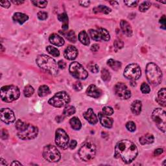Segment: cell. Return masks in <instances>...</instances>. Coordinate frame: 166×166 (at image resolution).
<instances>
[{
    "mask_svg": "<svg viewBox=\"0 0 166 166\" xmlns=\"http://www.w3.org/2000/svg\"><path fill=\"white\" fill-rule=\"evenodd\" d=\"M136 145L128 140H122L117 143L115 147L114 156L120 159L125 164H130L138 156Z\"/></svg>",
    "mask_w": 166,
    "mask_h": 166,
    "instance_id": "6da1fadb",
    "label": "cell"
},
{
    "mask_svg": "<svg viewBox=\"0 0 166 166\" xmlns=\"http://www.w3.org/2000/svg\"><path fill=\"white\" fill-rule=\"evenodd\" d=\"M36 62L38 66L50 74L55 76L59 73V68L58 63L52 57L46 55H41L37 57Z\"/></svg>",
    "mask_w": 166,
    "mask_h": 166,
    "instance_id": "7a4b0ae2",
    "label": "cell"
},
{
    "mask_svg": "<svg viewBox=\"0 0 166 166\" xmlns=\"http://www.w3.org/2000/svg\"><path fill=\"white\" fill-rule=\"evenodd\" d=\"M147 79L153 86H158L162 80V72L160 68L153 63L147 64L145 69Z\"/></svg>",
    "mask_w": 166,
    "mask_h": 166,
    "instance_id": "3957f363",
    "label": "cell"
},
{
    "mask_svg": "<svg viewBox=\"0 0 166 166\" xmlns=\"http://www.w3.org/2000/svg\"><path fill=\"white\" fill-rule=\"evenodd\" d=\"M1 98L3 101L11 103L17 100L20 95L19 88L14 85L3 86L1 88Z\"/></svg>",
    "mask_w": 166,
    "mask_h": 166,
    "instance_id": "277c9868",
    "label": "cell"
},
{
    "mask_svg": "<svg viewBox=\"0 0 166 166\" xmlns=\"http://www.w3.org/2000/svg\"><path fill=\"white\" fill-rule=\"evenodd\" d=\"M96 147L94 144L87 142L84 144L79 150V155L80 159L84 162L92 161L95 156Z\"/></svg>",
    "mask_w": 166,
    "mask_h": 166,
    "instance_id": "5b68a950",
    "label": "cell"
},
{
    "mask_svg": "<svg viewBox=\"0 0 166 166\" xmlns=\"http://www.w3.org/2000/svg\"><path fill=\"white\" fill-rule=\"evenodd\" d=\"M70 102V98L65 92H59L49 100L50 105L57 108H61L67 106Z\"/></svg>",
    "mask_w": 166,
    "mask_h": 166,
    "instance_id": "8992f818",
    "label": "cell"
},
{
    "mask_svg": "<svg viewBox=\"0 0 166 166\" xmlns=\"http://www.w3.org/2000/svg\"><path fill=\"white\" fill-rule=\"evenodd\" d=\"M44 158L49 162H57L60 160L61 154L56 147L52 145L45 146L42 152Z\"/></svg>",
    "mask_w": 166,
    "mask_h": 166,
    "instance_id": "52a82bcc",
    "label": "cell"
},
{
    "mask_svg": "<svg viewBox=\"0 0 166 166\" xmlns=\"http://www.w3.org/2000/svg\"><path fill=\"white\" fill-rule=\"evenodd\" d=\"M151 117L153 121L155 123L159 130L163 133H165L166 114L165 110L160 109V108H158L153 112Z\"/></svg>",
    "mask_w": 166,
    "mask_h": 166,
    "instance_id": "ba28073f",
    "label": "cell"
},
{
    "mask_svg": "<svg viewBox=\"0 0 166 166\" xmlns=\"http://www.w3.org/2000/svg\"><path fill=\"white\" fill-rule=\"evenodd\" d=\"M69 71L72 77L79 80H85L88 76L87 71L77 62H73L69 65Z\"/></svg>",
    "mask_w": 166,
    "mask_h": 166,
    "instance_id": "9c48e42d",
    "label": "cell"
},
{
    "mask_svg": "<svg viewBox=\"0 0 166 166\" xmlns=\"http://www.w3.org/2000/svg\"><path fill=\"white\" fill-rule=\"evenodd\" d=\"M38 134V129L37 127L31 124H28L24 129L18 131L17 136L22 140H30L36 138Z\"/></svg>",
    "mask_w": 166,
    "mask_h": 166,
    "instance_id": "30bf717a",
    "label": "cell"
},
{
    "mask_svg": "<svg viewBox=\"0 0 166 166\" xmlns=\"http://www.w3.org/2000/svg\"><path fill=\"white\" fill-rule=\"evenodd\" d=\"M123 75L127 79L133 81L137 80L141 75V68L137 64H130L125 68Z\"/></svg>",
    "mask_w": 166,
    "mask_h": 166,
    "instance_id": "8fae6325",
    "label": "cell"
},
{
    "mask_svg": "<svg viewBox=\"0 0 166 166\" xmlns=\"http://www.w3.org/2000/svg\"><path fill=\"white\" fill-rule=\"evenodd\" d=\"M69 138L63 129H58L55 132V144L62 149H66L69 146Z\"/></svg>",
    "mask_w": 166,
    "mask_h": 166,
    "instance_id": "7c38bea8",
    "label": "cell"
},
{
    "mask_svg": "<svg viewBox=\"0 0 166 166\" xmlns=\"http://www.w3.org/2000/svg\"><path fill=\"white\" fill-rule=\"evenodd\" d=\"M114 92L117 97L121 99H129L131 97V92L125 84L118 83L114 86Z\"/></svg>",
    "mask_w": 166,
    "mask_h": 166,
    "instance_id": "4fadbf2b",
    "label": "cell"
},
{
    "mask_svg": "<svg viewBox=\"0 0 166 166\" xmlns=\"http://www.w3.org/2000/svg\"><path fill=\"white\" fill-rule=\"evenodd\" d=\"M1 119L5 124L9 125L15 121L16 118H15L14 112L10 109L6 108V109H2L1 110Z\"/></svg>",
    "mask_w": 166,
    "mask_h": 166,
    "instance_id": "5bb4252c",
    "label": "cell"
},
{
    "mask_svg": "<svg viewBox=\"0 0 166 166\" xmlns=\"http://www.w3.org/2000/svg\"><path fill=\"white\" fill-rule=\"evenodd\" d=\"M77 55H78V50H77L75 46L69 45L64 50V56L65 59L69 60H73L75 59Z\"/></svg>",
    "mask_w": 166,
    "mask_h": 166,
    "instance_id": "9a60e30c",
    "label": "cell"
},
{
    "mask_svg": "<svg viewBox=\"0 0 166 166\" xmlns=\"http://www.w3.org/2000/svg\"><path fill=\"white\" fill-rule=\"evenodd\" d=\"M83 117L92 125H95L98 122L97 115L94 113L92 109H88L85 112H84Z\"/></svg>",
    "mask_w": 166,
    "mask_h": 166,
    "instance_id": "2e32d148",
    "label": "cell"
},
{
    "mask_svg": "<svg viewBox=\"0 0 166 166\" xmlns=\"http://www.w3.org/2000/svg\"><path fill=\"white\" fill-rule=\"evenodd\" d=\"M86 94L93 98H99L102 95V91L94 84H91L88 87Z\"/></svg>",
    "mask_w": 166,
    "mask_h": 166,
    "instance_id": "e0dca14e",
    "label": "cell"
},
{
    "mask_svg": "<svg viewBox=\"0 0 166 166\" xmlns=\"http://www.w3.org/2000/svg\"><path fill=\"white\" fill-rule=\"evenodd\" d=\"M98 117L99 121L101 123V124L103 126L106 127V128L110 129L112 127L113 125V119L112 118H110L107 117V115H104L103 113L99 112L98 114Z\"/></svg>",
    "mask_w": 166,
    "mask_h": 166,
    "instance_id": "ac0fdd59",
    "label": "cell"
},
{
    "mask_svg": "<svg viewBox=\"0 0 166 166\" xmlns=\"http://www.w3.org/2000/svg\"><path fill=\"white\" fill-rule=\"evenodd\" d=\"M49 40L50 42V43L55 45L56 46H63L64 44V40L63 38V37H61L60 36L58 35L57 34H52L50 35L49 38Z\"/></svg>",
    "mask_w": 166,
    "mask_h": 166,
    "instance_id": "d6986e66",
    "label": "cell"
},
{
    "mask_svg": "<svg viewBox=\"0 0 166 166\" xmlns=\"http://www.w3.org/2000/svg\"><path fill=\"white\" fill-rule=\"evenodd\" d=\"M121 29L123 33H124L126 36L130 37L133 36V29L130 24L126 20H121L120 22Z\"/></svg>",
    "mask_w": 166,
    "mask_h": 166,
    "instance_id": "ffe728a7",
    "label": "cell"
},
{
    "mask_svg": "<svg viewBox=\"0 0 166 166\" xmlns=\"http://www.w3.org/2000/svg\"><path fill=\"white\" fill-rule=\"evenodd\" d=\"M156 101L159 104V105H162V106L165 107V101H166V91L165 88H162L158 92V95L156 97Z\"/></svg>",
    "mask_w": 166,
    "mask_h": 166,
    "instance_id": "44dd1931",
    "label": "cell"
},
{
    "mask_svg": "<svg viewBox=\"0 0 166 166\" xmlns=\"http://www.w3.org/2000/svg\"><path fill=\"white\" fill-rule=\"evenodd\" d=\"M13 19L14 22H16L18 23L19 24L22 25L29 20V16L27 14H25L24 13H16L14 14Z\"/></svg>",
    "mask_w": 166,
    "mask_h": 166,
    "instance_id": "7402d4cb",
    "label": "cell"
},
{
    "mask_svg": "<svg viewBox=\"0 0 166 166\" xmlns=\"http://www.w3.org/2000/svg\"><path fill=\"white\" fill-rule=\"evenodd\" d=\"M142 103L140 100H135L133 102L132 105L130 106V110L134 115L140 114L141 112Z\"/></svg>",
    "mask_w": 166,
    "mask_h": 166,
    "instance_id": "603a6c76",
    "label": "cell"
},
{
    "mask_svg": "<svg viewBox=\"0 0 166 166\" xmlns=\"http://www.w3.org/2000/svg\"><path fill=\"white\" fill-rule=\"evenodd\" d=\"M154 141V136L152 134H146L140 138V143L142 145L151 144Z\"/></svg>",
    "mask_w": 166,
    "mask_h": 166,
    "instance_id": "cb8c5ba5",
    "label": "cell"
},
{
    "mask_svg": "<svg viewBox=\"0 0 166 166\" xmlns=\"http://www.w3.org/2000/svg\"><path fill=\"white\" fill-rule=\"evenodd\" d=\"M78 38L81 44L85 45H88L90 44V38L85 31H82L80 32Z\"/></svg>",
    "mask_w": 166,
    "mask_h": 166,
    "instance_id": "d4e9b609",
    "label": "cell"
},
{
    "mask_svg": "<svg viewBox=\"0 0 166 166\" xmlns=\"http://www.w3.org/2000/svg\"><path fill=\"white\" fill-rule=\"evenodd\" d=\"M69 124L71 125V127L75 130H79L81 129L82 124L79 120V119L77 117H73L70 120H69Z\"/></svg>",
    "mask_w": 166,
    "mask_h": 166,
    "instance_id": "484cf974",
    "label": "cell"
},
{
    "mask_svg": "<svg viewBox=\"0 0 166 166\" xmlns=\"http://www.w3.org/2000/svg\"><path fill=\"white\" fill-rule=\"evenodd\" d=\"M107 65L110 67L113 70L118 71L121 68V63L114 59H109L107 61Z\"/></svg>",
    "mask_w": 166,
    "mask_h": 166,
    "instance_id": "4316f807",
    "label": "cell"
},
{
    "mask_svg": "<svg viewBox=\"0 0 166 166\" xmlns=\"http://www.w3.org/2000/svg\"><path fill=\"white\" fill-rule=\"evenodd\" d=\"M94 13H104L105 14H109L110 13H111V9L108 7L106 6L105 5H99L97 7H95V8L93 9Z\"/></svg>",
    "mask_w": 166,
    "mask_h": 166,
    "instance_id": "83f0119b",
    "label": "cell"
},
{
    "mask_svg": "<svg viewBox=\"0 0 166 166\" xmlns=\"http://www.w3.org/2000/svg\"><path fill=\"white\" fill-rule=\"evenodd\" d=\"M50 92H51V91H50L49 88L48 86L42 85L38 88V94L40 97L43 98V97H45L46 95H49L50 94Z\"/></svg>",
    "mask_w": 166,
    "mask_h": 166,
    "instance_id": "f1b7e54d",
    "label": "cell"
},
{
    "mask_svg": "<svg viewBox=\"0 0 166 166\" xmlns=\"http://www.w3.org/2000/svg\"><path fill=\"white\" fill-rule=\"evenodd\" d=\"M98 31L99 32L101 40L107 42L110 39V35L109 31H108L106 29L103 28H99L98 29Z\"/></svg>",
    "mask_w": 166,
    "mask_h": 166,
    "instance_id": "f546056e",
    "label": "cell"
},
{
    "mask_svg": "<svg viewBox=\"0 0 166 166\" xmlns=\"http://www.w3.org/2000/svg\"><path fill=\"white\" fill-rule=\"evenodd\" d=\"M64 35L66 38V39L71 43H75L77 41V37L75 32L73 31H69L66 33H63Z\"/></svg>",
    "mask_w": 166,
    "mask_h": 166,
    "instance_id": "4dcf8cb0",
    "label": "cell"
},
{
    "mask_svg": "<svg viewBox=\"0 0 166 166\" xmlns=\"http://www.w3.org/2000/svg\"><path fill=\"white\" fill-rule=\"evenodd\" d=\"M76 112L75 108L73 106L69 105L66 107H65L63 111V114L65 116H71L73 114H74Z\"/></svg>",
    "mask_w": 166,
    "mask_h": 166,
    "instance_id": "1f68e13d",
    "label": "cell"
},
{
    "mask_svg": "<svg viewBox=\"0 0 166 166\" xmlns=\"http://www.w3.org/2000/svg\"><path fill=\"white\" fill-rule=\"evenodd\" d=\"M46 50L48 52V53H49L50 55H52L54 57H58L60 56V52L59 50L57 49L56 48H54L53 46L49 45L46 48Z\"/></svg>",
    "mask_w": 166,
    "mask_h": 166,
    "instance_id": "d6a6232c",
    "label": "cell"
},
{
    "mask_svg": "<svg viewBox=\"0 0 166 166\" xmlns=\"http://www.w3.org/2000/svg\"><path fill=\"white\" fill-rule=\"evenodd\" d=\"M89 34L92 40H94L95 41H100L101 40V36H100V34H99V32L98 31V30L90 29L89 31Z\"/></svg>",
    "mask_w": 166,
    "mask_h": 166,
    "instance_id": "836d02e7",
    "label": "cell"
},
{
    "mask_svg": "<svg viewBox=\"0 0 166 166\" xmlns=\"http://www.w3.org/2000/svg\"><path fill=\"white\" fill-rule=\"evenodd\" d=\"M34 92V90L32 86L28 85L26 86L24 90V94L25 97L29 98L31 96H32Z\"/></svg>",
    "mask_w": 166,
    "mask_h": 166,
    "instance_id": "e575fe53",
    "label": "cell"
},
{
    "mask_svg": "<svg viewBox=\"0 0 166 166\" xmlns=\"http://www.w3.org/2000/svg\"><path fill=\"white\" fill-rule=\"evenodd\" d=\"M150 6H151V3L150 1H144L140 4V7H139V10H140V12L144 13L150 8Z\"/></svg>",
    "mask_w": 166,
    "mask_h": 166,
    "instance_id": "d590c367",
    "label": "cell"
},
{
    "mask_svg": "<svg viewBox=\"0 0 166 166\" xmlns=\"http://www.w3.org/2000/svg\"><path fill=\"white\" fill-rule=\"evenodd\" d=\"M28 123L22 121L21 119H18V120H17L16 122L15 127H16V129L18 130V131H20V130H22L23 129H24L26 127V126L28 125Z\"/></svg>",
    "mask_w": 166,
    "mask_h": 166,
    "instance_id": "8d00e7d4",
    "label": "cell"
},
{
    "mask_svg": "<svg viewBox=\"0 0 166 166\" xmlns=\"http://www.w3.org/2000/svg\"><path fill=\"white\" fill-rule=\"evenodd\" d=\"M101 78L104 81H109L111 78V75L109 71L106 69H103L101 71Z\"/></svg>",
    "mask_w": 166,
    "mask_h": 166,
    "instance_id": "74e56055",
    "label": "cell"
},
{
    "mask_svg": "<svg viewBox=\"0 0 166 166\" xmlns=\"http://www.w3.org/2000/svg\"><path fill=\"white\" fill-rule=\"evenodd\" d=\"M34 5L39 7V8H45L48 5L47 1H39V0H36V1H31Z\"/></svg>",
    "mask_w": 166,
    "mask_h": 166,
    "instance_id": "f35d334b",
    "label": "cell"
},
{
    "mask_svg": "<svg viewBox=\"0 0 166 166\" xmlns=\"http://www.w3.org/2000/svg\"><path fill=\"white\" fill-rule=\"evenodd\" d=\"M58 20L60 22L64 23V24H68V17L67 14L66 13L58 15Z\"/></svg>",
    "mask_w": 166,
    "mask_h": 166,
    "instance_id": "ab89813d",
    "label": "cell"
},
{
    "mask_svg": "<svg viewBox=\"0 0 166 166\" xmlns=\"http://www.w3.org/2000/svg\"><path fill=\"white\" fill-rule=\"evenodd\" d=\"M126 128L129 131H130V132H134L136 129V126L134 122L130 121L126 123Z\"/></svg>",
    "mask_w": 166,
    "mask_h": 166,
    "instance_id": "60d3db41",
    "label": "cell"
},
{
    "mask_svg": "<svg viewBox=\"0 0 166 166\" xmlns=\"http://www.w3.org/2000/svg\"><path fill=\"white\" fill-rule=\"evenodd\" d=\"M88 68L90 69V71L92 73H97L99 71V66L95 63H90L88 65Z\"/></svg>",
    "mask_w": 166,
    "mask_h": 166,
    "instance_id": "b9f144b4",
    "label": "cell"
},
{
    "mask_svg": "<svg viewBox=\"0 0 166 166\" xmlns=\"http://www.w3.org/2000/svg\"><path fill=\"white\" fill-rule=\"evenodd\" d=\"M141 91L144 94H147L150 92V88L148 84L143 83L141 85Z\"/></svg>",
    "mask_w": 166,
    "mask_h": 166,
    "instance_id": "7bdbcfd3",
    "label": "cell"
},
{
    "mask_svg": "<svg viewBox=\"0 0 166 166\" xmlns=\"http://www.w3.org/2000/svg\"><path fill=\"white\" fill-rule=\"evenodd\" d=\"M105 115H111L114 114V110L112 107L110 106H105L103 108V112Z\"/></svg>",
    "mask_w": 166,
    "mask_h": 166,
    "instance_id": "ee69618b",
    "label": "cell"
},
{
    "mask_svg": "<svg viewBox=\"0 0 166 166\" xmlns=\"http://www.w3.org/2000/svg\"><path fill=\"white\" fill-rule=\"evenodd\" d=\"M37 16L38 18V19L40 20H45L46 19L48 18V14L47 13L44 12V11H40L38 13Z\"/></svg>",
    "mask_w": 166,
    "mask_h": 166,
    "instance_id": "f6af8a7d",
    "label": "cell"
},
{
    "mask_svg": "<svg viewBox=\"0 0 166 166\" xmlns=\"http://www.w3.org/2000/svg\"><path fill=\"white\" fill-rule=\"evenodd\" d=\"M73 88L74 89L75 91H80L82 90L83 88V85L82 84H81L79 81H77V82H75L73 84Z\"/></svg>",
    "mask_w": 166,
    "mask_h": 166,
    "instance_id": "bcb514c9",
    "label": "cell"
},
{
    "mask_svg": "<svg viewBox=\"0 0 166 166\" xmlns=\"http://www.w3.org/2000/svg\"><path fill=\"white\" fill-rule=\"evenodd\" d=\"M125 4L130 7H135L138 4V1H124Z\"/></svg>",
    "mask_w": 166,
    "mask_h": 166,
    "instance_id": "7dc6e473",
    "label": "cell"
},
{
    "mask_svg": "<svg viewBox=\"0 0 166 166\" xmlns=\"http://www.w3.org/2000/svg\"><path fill=\"white\" fill-rule=\"evenodd\" d=\"M114 44V47L118 49H121L123 47V42L119 40H115Z\"/></svg>",
    "mask_w": 166,
    "mask_h": 166,
    "instance_id": "c3c4849f",
    "label": "cell"
},
{
    "mask_svg": "<svg viewBox=\"0 0 166 166\" xmlns=\"http://www.w3.org/2000/svg\"><path fill=\"white\" fill-rule=\"evenodd\" d=\"M0 5L2 7H4V8H9L10 7V2L9 1H0Z\"/></svg>",
    "mask_w": 166,
    "mask_h": 166,
    "instance_id": "681fc988",
    "label": "cell"
},
{
    "mask_svg": "<svg viewBox=\"0 0 166 166\" xmlns=\"http://www.w3.org/2000/svg\"><path fill=\"white\" fill-rule=\"evenodd\" d=\"M165 22H166V19H165V15H163L162 17L160 18V23L161 24V28L163 29H165Z\"/></svg>",
    "mask_w": 166,
    "mask_h": 166,
    "instance_id": "f907efd6",
    "label": "cell"
},
{
    "mask_svg": "<svg viewBox=\"0 0 166 166\" xmlns=\"http://www.w3.org/2000/svg\"><path fill=\"white\" fill-rule=\"evenodd\" d=\"M77 145V142L76 140H73L71 141V142L69 144V147L71 149H74Z\"/></svg>",
    "mask_w": 166,
    "mask_h": 166,
    "instance_id": "816d5d0a",
    "label": "cell"
},
{
    "mask_svg": "<svg viewBox=\"0 0 166 166\" xmlns=\"http://www.w3.org/2000/svg\"><path fill=\"white\" fill-rule=\"evenodd\" d=\"M58 66L60 69H64L66 67V64L64 61L63 60H60L58 63Z\"/></svg>",
    "mask_w": 166,
    "mask_h": 166,
    "instance_id": "f5cc1de1",
    "label": "cell"
},
{
    "mask_svg": "<svg viewBox=\"0 0 166 166\" xmlns=\"http://www.w3.org/2000/svg\"><path fill=\"white\" fill-rule=\"evenodd\" d=\"M79 3L81 6L84 7H88L90 4V1H79Z\"/></svg>",
    "mask_w": 166,
    "mask_h": 166,
    "instance_id": "db71d44e",
    "label": "cell"
},
{
    "mask_svg": "<svg viewBox=\"0 0 166 166\" xmlns=\"http://www.w3.org/2000/svg\"><path fill=\"white\" fill-rule=\"evenodd\" d=\"M164 153V149H162V148H158L157 149H156L154 150V154L155 156H159L160 154H162V153Z\"/></svg>",
    "mask_w": 166,
    "mask_h": 166,
    "instance_id": "11a10c76",
    "label": "cell"
},
{
    "mask_svg": "<svg viewBox=\"0 0 166 166\" xmlns=\"http://www.w3.org/2000/svg\"><path fill=\"white\" fill-rule=\"evenodd\" d=\"M9 134L7 133V131L6 130V129H3L2 132H1V138L3 140H6V139L8 138Z\"/></svg>",
    "mask_w": 166,
    "mask_h": 166,
    "instance_id": "9f6ffc18",
    "label": "cell"
},
{
    "mask_svg": "<svg viewBox=\"0 0 166 166\" xmlns=\"http://www.w3.org/2000/svg\"><path fill=\"white\" fill-rule=\"evenodd\" d=\"M99 49V45L97 44H94L92 45V47H91V50L92 51H94V52H96V51H98V50Z\"/></svg>",
    "mask_w": 166,
    "mask_h": 166,
    "instance_id": "6f0895ef",
    "label": "cell"
},
{
    "mask_svg": "<svg viewBox=\"0 0 166 166\" xmlns=\"http://www.w3.org/2000/svg\"><path fill=\"white\" fill-rule=\"evenodd\" d=\"M12 2L14 3V4H16V5H21L22 3H24V1H12Z\"/></svg>",
    "mask_w": 166,
    "mask_h": 166,
    "instance_id": "680465c9",
    "label": "cell"
},
{
    "mask_svg": "<svg viewBox=\"0 0 166 166\" xmlns=\"http://www.w3.org/2000/svg\"><path fill=\"white\" fill-rule=\"evenodd\" d=\"M0 165H7V163L5 162V160L4 159H3L2 158H1V161H0Z\"/></svg>",
    "mask_w": 166,
    "mask_h": 166,
    "instance_id": "91938a15",
    "label": "cell"
},
{
    "mask_svg": "<svg viewBox=\"0 0 166 166\" xmlns=\"http://www.w3.org/2000/svg\"><path fill=\"white\" fill-rule=\"evenodd\" d=\"M12 165H22V164L20 163V162H19L18 161H14L12 164H11Z\"/></svg>",
    "mask_w": 166,
    "mask_h": 166,
    "instance_id": "94428289",
    "label": "cell"
},
{
    "mask_svg": "<svg viewBox=\"0 0 166 166\" xmlns=\"http://www.w3.org/2000/svg\"><path fill=\"white\" fill-rule=\"evenodd\" d=\"M109 3H110L112 5H118V3L117 1H110Z\"/></svg>",
    "mask_w": 166,
    "mask_h": 166,
    "instance_id": "6125c7cd",
    "label": "cell"
}]
</instances>
